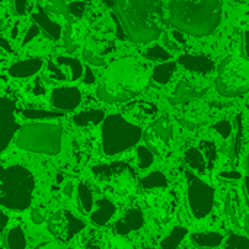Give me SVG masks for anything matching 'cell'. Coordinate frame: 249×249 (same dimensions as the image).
Wrapping results in <instances>:
<instances>
[{"label": "cell", "mask_w": 249, "mask_h": 249, "mask_svg": "<svg viewBox=\"0 0 249 249\" xmlns=\"http://www.w3.org/2000/svg\"><path fill=\"white\" fill-rule=\"evenodd\" d=\"M165 44L168 45L169 50H179L185 44V38L179 31H172L168 36H165Z\"/></svg>", "instance_id": "74e56055"}, {"label": "cell", "mask_w": 249, "mask_h": 249, "mask_svg": "<svg viewBox=\"0 0 249 249\" xmlns=\"http://www.w3.org/2000/svg\"><path fill=\"white\" fill-rule=\"evenodd\" d=\"M213 130H214L223 140H228V139L231 137V134H232L233 127H232V123H231V121H228V120H220V121H217V123L213 124Z\"/></svg>", "instance_id": "f35d334b"}, {"label": "cell", "mask_w": 249, "mask_h": 249, "mask_svg": "<svg viewBox=\"0 0 249 249\" xmlns=\"http://www.w3.org/2000/svg\"><path fill=\"white\" fill-rule=\"evenodd\" d=\"M147 83V67L134 57L114 61L105 71L104 83L98 86L96 96L107 104L127 102L136 98Z\"/></svg>", "instance_id": "7a4b0ae2"}, {"label": "cell", "mask_w": 249, "mask_h": 249, "mask_svg": "<svg viewBox=\"0 0 249 249\" xmlns=\"http://www.w3.org/2000/svg\"><path fill=\"white\" fill-rule=\"evenodd\" d=\"M105 112L102 109H88L76 114L73 117V123L77 127H88V125H98L104 123Z\"/></svg>", "instance_id": "603a6c76"}, {"label": "cell", "mask_w": 249, "mask_h": 249, "mask_svg": "<svg viewBox=\"0 0 249 249\" xmlns=\"http://www.w3.org/2000/svg\"><path fill=\"white\" fill-rule=\"evenodd\" d=\"M235 123H236V134H235V140L232 144V158H233V160H239L241 152H242V144H244V118L241 114L236 117Z\"/></svg>", "instance_id": "1f68e13d"}, {"label": "cell", "mask_w": 249, "mask_h": 249, "mask_svg": "<svg viewBox=\"0 0 249 249\" xmlns=\"http://www.w3.org/2000/svg\"><path fill=\"white\" fill-rule=\"evenodd\" d=\"M83 57H85L86 61H88L89 64H92V66L102 67V66L105 64V58H104V57L98 55L96 53H93V51H90V50H88V48L83 50Z\"/></svg>", "instance_id": "ab89813d"}, {"label": "cell", "mask_w": 249, "mask_h": 249, "mask_svg": "<svg viewBox=\"0 0 249 249\" xmlns=\"http://www.w3.org/2000/svg\"><path fill=\"white\" fill-rule=\"evenodd\" d=\"M188 235V231L184 226H175L162 241H160V248L162 249H178L181 242L185 239Z\"/></svg>", "instance_id": "d4e9b609"}, {"label": "cell", "mask_w": 249, "mask_h": 249, "mask_svg": "<svg viewBox=\"0 0 249 249\" xmlns=\"http://www.w3.org/2000/svg\"><path fill=\"white\" fill-rule=\"evenodd\" d=\"M184 160L191 168V171L197 172L198 175H206L207 163H206V159H204L203 153L200 152V149H197V147L187 149L184 153Z\"/></svg>", "instance_id": "7402d4cb"}, {"label": "cell", "mask_w": 249, "mask_h": 249, "mask_svg": "<svg viewBox=\"0 0 249 249\" xmlns=\"http://www.w3.org/2000/svg\"><path fill=\"white\" fill-rule=\"evenodd\" d=\"M7 222H9V219H7V216H6V213L0 209V233L6 229Z\"/></svg>", "instance_id": "c3c4849f"}, {"label": "cell", "mask_w": 249, "mask_h": 249, "mask_svg": "<svg viewBox=\"0 0 249 249\" xmlns=\"http://www.w3.org/2000/svg\"><path fill=\"white\" fill-rule=\"evenodd\" d=\"M209 114L203 108H193L191 111H185L178 117V121L181 125L187 128H197L209 121Z\"/></svg>", "instance_id": "d6986e66"}, {"label": "cell", "mask_w": 249, "mask_h": 249, "mask_svg": "<svg viewBox=\"0 0 249 249\" xmlns=\"http://www.w3.org/2000/svg\"><path fill=\"white\" fill-rule=\"evenodd\" d=\"M48 83L51 82H63L66 80V74L57 67V64L54 61H48V66H47V71L45 74L42 76Z\"/></svg>", "instance_id": "d590c367"}, {"label": "cell", "mask_w": 249, "mask_h": 249, "mask_svg": "<svg viewBox=\"0 0 249 249\" xmlns=\"http://www.w3.org/2000/svg\"><path fill=\"white\" fill-rule=\"evenodd\" d=\"M178 64L191 73H200V74H207L214 69V63L207 55H197V54L179 55Z\"/></svg>", "instance_id": "5bb4252c"}, {"label": "cell", "mask_w": 249, "mask_h": 249, "mask_svg": "<svg viewBox=\"0 0 249 249\" xmlns=\"http://www.w3.org/2000/svg\"><path fill=\"white\" fill-rule=\"evenodd\" d=\"M6 245L7 249H25L26 248V236L22 228L15 226L6 235Z\"/></svg>", "instance_id": "f1b7e54d"}, {"label": "cell", "mask_w": 249, "mask_h": 249, "mask_svg": "<svg viewBox=\"0 0 249 249\" xmlns=\"http://www.w3.org/2000/svg\"><path fill=\"white\" fill-rule=\"evenodd\" d=\"M31 18H32V20H34V23H35L39 29H42L51 39H58V38L61 36L63 29H61L60 23H57L55 20H53V19L47 15V12H45L39 4L36 6V12H34Z\"/></svg>", "instance_id": "9a60e30c"}, {"label": "cell", "mask_w": 249, "mask_h": 249, "mask_svg": "<svg viewBox=\"0 0 249 249\" xmlns=\"http://www.w3.org/2000/svg\"><path fill=\"white\" fill-rule=\"evenodd\" d=\"M225 212L228 214V217L232 220V223L235 226H238L241 223V214H242V204H241V198L238 196V193L235 190H231L226 194V200H225Z\"/></svg>", "instance_id": "ffe728a7"}, {"label": "cell", "mask_w": 249, "mask_h": 249, "mask_svg": "<svg viewBox=\"0 0 249 249\" xmlns=\"http://www.w3.org/2000/svg\"><path fill=\"white\" fill-rule=\"evenodd\" d=\"M102 150L107 156L120 155L136 146L143 131L139 125L127 121L121 114H111L102 123Z\"/></svg>", "instance_id": "8992f818"}, {"label": "cell", "mask_w": 249, "mask_h": 249, "mask_svg": "<svg viewBox=\"0 0 249 249\" xmlns=\"http://www.w3.org/2000/svg\"><path fill=\"white\" fill-rule=\"evenodd\" d=\"M85 229V222L67 210H60L48 220V231L61 242H69Z\"/></svg>", "instance_id": "30bf717a"}, {"label": "cell", "mask_w": 249, "mask_h": 249, "mask_svg": "<svg viewBox=\"0 0 249 249\" xmlns=\"http://www.w3.org/2000/svg\"><path fill=\"white\" fill-rule=\"evenodd\" d=\"M244 196H245L247 203H248L249 206V175H247V177L244 178Z\"/></svg>", "instance_id": "816d5d0a"}, {"label": "cell", "mask_w": 249, "mask_h": 249, "mask_svg": "<svg viewBox=\"0 0 249 249\" xmlns=\"http://www.w3.org/2000/svg\"><path fill=\"white\" fill-rule=\"evenodd\" d=\"M80 101L82 93L74 86H61L51 92V105L58 109V112L76 109L80 105Z\"/></svg>", "instance_id": "7c38bea8"}, {"label": "cell", "mask_w": 249, "mask_h": 249, "mask_svg": "<svg viewBox=\"0 0 249 249\" xmlns=\"http://www.w3.org/2000/svg\"><path fill=\"white\" fill-rule=\"evenodd\" d=\"M63 128L58 124L31 123L19 128L16 146L32 153L55 156L61 150Z\"/></svg>", "instance_id": "5b68a950"}, {"label": "cell", "mask_w": 249, "mask_h": 249, "mask_svg": "<svg viewBox=\"0 0 249 249\" xmlns=\"http://www.w3.org/2000/svg\"><path fill=\"white\" fill-rule=\"evenodd\" d=\"M185 182H187V198L188 206L196 219H204L210 214L214 203V190L204 182L200 177L194 175L193 172H185Z\"/></svg>", "instance_id": "ba28073f"}, {"label": "cell", "mask_w": 249, "mask_h": 249, "mask_svg": "<svg viewBox=\"0 0 249 249\" xmlns=\"http://www.w3.org/2000/svg\"><path fill=\"white\" fill-rule=\"evenodd\" d=\"M144 225V216L139 209H128L123 217H120L114 225V232L120 236H125L131 232L142 229Z\"/></svg>", "instance_id": "4fadbf2b"}, {"label": "cell", "mask_w": 249, "mask_h": 249, "mask_svg": "<svg viewBox=\"0 0 249 249\" xmlns=\"http://www.w3.org/2000/svg\"><path fill=\"white\" fill-rule=\"evenodd\" d=\"M44 66V61L38 57H32L28 60L16 61L9 67V74L12 77H31L36 74Z\"/></svg>", "instance_id": "2e32d148"}, {"label": "cell", "mask_w": 249, "mask_h": 249, "mask_svg": "<svg viewBox=\"0 0 249 249\" xmlns=\"http://www.w3.org/2000/svg\"><path fill=\"white\" fill-rule=\"evenodd\" d=\"M16 105L7 98H0V153L9 146L19 125L16 121Z\"/></svg>", "instance_id": "8fae6325"}, {"label": "cell", "mask_w": 249, "mask_h": 249, "mask_svg": "<svg viewBox=\"0 0 249 249\" xmlns=\"http://www.w3.org/2000/svg\"><path fill=\"white\" fill-rule=\"evenodd\" d=\"M203 95L204 93L201 90H198L194 85H191L188 80H182L177 85V88L174 90V96L169 101L174 105H182V104H187L197 98H201Z\"/></svg>", "instance_id": "e0dca14e"}, {"label": "cell", "mask_w": 249, "mask_h": 249, "mask_svg": "<svg viewBox=\"0 0 249 249\" xmlns=\"http://www.w3.org/2000/svg\"><path fill=\"white\" fill-rule=\"evenodd\" d=\"M115 210H117V207L111 200L101 198L96 201V210H93L90 213V222L95 226L102 228L112 219V216L115 214Z\"/></svg>", "instance_id": "ac0fdd59"}, {"label": "cell", "mask_w": 249, "mask_h": 249, "mask_svg": "<svg viewBox=\"0 0 249 249\" xmlns=\"http://www.w3.org/2000/svg\"><path fill=\"white\" fill-rule=\"evenodd\" d=\"M85 249H101V247H99L96 242H88V244H86V247H85Z\"/></svg>", "instance_id": "11a10c76"}, {"label": "cell", "mask_w": 249, "mask_h": 249, "mask_svg": "<svg viewBox=\"0 0 249 249\" xmlns=\"http://www.w3.org/2000/svg\"><path fill=\"white\" fill-rule=\"evenodd\" d=\"M140 187L144 190H162V188L168 187V179L162 172L155 171V172H150L149 175H146L140 181Z\"/></svg>", "instance_id": "83f0119b"}, {"label": "cell", "mask_w": 249, "mask_h": 249, "mask_svg": "<svg viewBox=\"0 0 249 249\" xmlns=\"http://www.w3.org/2000/svg\"><path fill=\"white\" fill-rule=\"evenodd\" d=\"M23 118L28 120H54V118H61L63 112L58 111H48V109H35V108H28V109H20L19 111Z\"/></svg>", "instance_id": "f546056e"}, {"label": "cell", "mask_w": 249, "mask_h": 249, "mask_svg": "<svg viewBox=\"0 0 249 249\" xmlns=\"http://www.w3.org/2000/svg\"><path fill=\"white\" fill-rule=\"evenodd\" d=\"M64 47L69 53H74L76 51V42L73 41V34H71V29L69 28L64 34Z\"/></svg>", "instance_id": "7bdbcfd3"}, {"label": "cell", "mask_w": 249, "mask_h": 249, "mask_svg": "<svg viewBox=\"0 0 249 249\" xmlns=\"http://www.w3.org/2000/svg\"><path fill=\"white\" fill-rule=\"evenodd\" d=\"M55 63L60 64V66L69 67V70H70V80H73V82H74V80H79V79L83 76L85 67H83V64H82L77 58H74V57L58 55V57L55 58Z\"/></svg>", "instance_id": "484cf974"}, {"label": "cell", "mask_w": 249, "mask_h": 249, "mask_svg": "<svg viewBox=\"0 0 249 249\" xmlns=\"http://www.w3.org/2000/svg\"><path fill=\"white\" fill-rule=\"evenodd\" d=\"M38 34H39V28H38L35 23L31 25V26L28 28V31H26V34H25V36H23V39H22V47L26 45V44H29L34 38H36Z\"/></svg>", "instance_id": "b9f144b4"}, {"label": "cell", "mask_w": 249, "mask_h": 249, "mask_svg": "<svg viewBox=\"0 0 249 249\" xmlns=\"http://www.w3.org/2000/svg\"><path fill=\"white\" fill-rule=\"evenodd\" d=\"M131 114L140 120V121H146L150 118H155L158 114V107L152 102H136L133 104L131 108Z\"/></svg>", "instance_id": "4316f807"}, {"label": "cell", "mask_w": 249, "mask_h": 249, "mask_svg": "<svg viewBox=\"0 0 249 249\" xmlns=\"http://www.w3.org/2000/svg\"><path fill=\"white\" fill-rule=\"evenodd\" d=\"M0 249H3V248H0Z\"/></svg>", "instance_id": "91938a15"}, {"label": "cell", "mask_w": 249, "mask_h": 249, "mask_svg": "<svg viewBox=\"0 0 249 249\" xmlns=\"http://www.w3.org/2000/svg\"><path fill=\"white\" fill-rule=\"evenodd\" d=\"M125 35L136 44L158 39L165 23L163 3L159 0H118L112 3Z\"/></svg>", "instance_id": "6da1fadb"}, {"label": "cell", "mask_w": 249, "mask_h": 249, "mask_svg": "<svg viewBox=\"0 0 249 249\" xmlns=\"http://www.w3.org/2000/svg\"><path fill=\"white\" fill-rule=\"evenodd\" d=\"M31 219H32V222H34L35 225H41V223L45 222L44 216H42V214L39 213V210H36V209H34V210L31 212Z\"/></svg>", "instance_id": "7dc6e473"}, {"label": "cell", "mask_w": 249, "mask_h": 249, "mask_svg": "<svg viewBox=\"0 0 249 249\" xmlns=\"http://www.w3.org/2000/svg\"><path fill=\"white\" fill-rule=\"evenodd\" d=\"M200 152L203 153L204 159H206V163H207V169L212 171L214 168V163H216V159H217V147L213 142L210 140H203L200 142V146H198Z\"/></svg>", "instance_id": "d6a6232c"}, {"label": "cell", "mask_w": 249, "mask_h": 249, "mask_svg": "<svg viewBox=\"0 0 249 249\" xmlns=\"http://www.w3.org/2000/svg\"><path fill=\"white\" fill-rule=\"evenodd\" d=\"M83 83H86V85H92L93 82H95V74L92 73V70H90V67H85V71H83Z\"/></svg>", "instance_id": "bcb514c9"}, {"label": "cell", "mask_w": 249, "mask_h": 249, "mask_svg": "<svg viewBox=\"0 0 249 249\" xmlns=\"http://www.w3.org/2000/svg\"><path fill=\"white\" fill-rule=\"evenodd\" d=\"M168 7L169 20L181 34L207 36L219 28L222 20V3L217 0H175Z\"/></svg>", "instance_id": "3957f363"}, {"label": "cell", "mask_w": 249, "mask_h": 249, "mask_svg": "<svg viewBox=\"0 0 249 249\" xmlns=\"http://www.w3.org/2000/svg\"><path fill=\"white\" fill-rule=\"evenodd\" d=\"M144 146L158 156H166L171 152L174 139V127L168 117H160L153 121L144 131Z\"/></svg>", "instance_id": "9c48e42d"}, {"label": "cell", "mask_w": 249, "mask_h": 249, "mask_svg": "<svg viewBox=\"0 0 249 249\" xmlns=\"http://www.w3.org/2000/svg\"><path fill=\"white\" fill-rule=\"evenodd\" d=\"M191 241L198 248H217L223 244V236L219 232H196Z\"/></svg>", "instance_id": "44dd1931"}, {"label": "cell", "mask_w": 249, "mask_h": 249, "mask_svg": "<svg viewBox=\"0 0 249 249\" xmlns=\"http://www.w3.org/2000/svg\"><path fill=\"white\" fill-rule=\"evenodd\" d=\"M0 55H6V53H4V51H3L1 48H0Z\"/></svg>", "instance_id": "6f0895ef"}, {"label": "cell", "mask_w": 249, "mask_h": 249, "mask_svg": "<svg viewBox=\"0 0 249 249\" xmlns=\"http://www.w3.org/2000/svg\"><path fill=\"white\" fill-rule=\"evenodd\" d=\"M244 53H245L247 60L249 61V31L244 34Z\"/></svg>", "instance_id": "f907efd6"}, {"label": "cell", "mask_w": 249, "mask_h": 249, "mask_svg": "<svg viewBox=\"0 0 249 249\" xmlns=\"http://www.w3.org/2000/svg\"><path fill=\"white\" fill-rule=\"evenodd\" d=\"M63 193H64V196H67V197H71V194H73V184H71V182L66 184V185H64V190H63Z\"/></svg>", "instance_id": "f5cc1de1"}, {"label": "cell", "mask_w": 249, "mask_h": 249, "mask_svg": "<svg viewBox=\"0 0 249 249\" xmlns=\"http://www.w3.org/2000/svg\"><path fill=\"white\" fill-rule=\"evenodd\" d=\"M217 177L220 179H226V181H239L242 178V174L238 171H222Z\"/></svg>", "instance_id": "ee69618b"}, {"label": "cell", "mask_w": 249, "mask_h": 249, "mask_svg": "<svg viewBox=\"0 0 249 249\" xmlns=\"http://www.w3.org/2000/svg\"><path fill=\"white\" fill-rule=\"evenodd\" d=\"M77 201H79V207L82 209L83 213H90L92 212V207H93L95 201H93L92 191L89 190V187L86 184H79L77 185Z\"/></svg>", "instance_id": "4dcf8cb0"}, {"label": "cell", "mask_w": 249, "mask_h": 249, "mask_svg": "<svg viewBox=\"0 0 249 249\" xmlns=\"http://www.w3.org/2000/svg\"><path fill=\"white\" fill-rule=\"evenodd\" d=\"M137 163H139V168L140 169H147L152 166L153 160H155V155L143 144V146H139L137 147Z\"/></svg>", "instance_id": "e575fe53"}, {"label": "cell", "mask_w": 249, "mask_h": 249, "mask_svg": "<svg viewBox=\"0 0 249 249\" xmlns=\"http://www.w3.org/2000/svg\"><path fill=\"white\" fill-rule=\"evenodd\" d=\"M67 6H69V15H71L74 18H82L88 4L85 1H71Z\"/></svg>", "instance_id": "60d3db41"}, {"label": "cell", "mask_w": 249, "mask_h": 249, "mask_svg": "<svg viewBox=\"0 0 249 249\" xmlns=\"http://www.w3.org/2000/svg\"><path fill=\"white\" fill-rule=\"evenodd\" d=\"M143 57L150 60V61H158L159 64L160 63H166V61H171V53L168 50H165L162 45H152L149 47L144 53H143Z\"/></svg>", "instance_id": "836d02e7"}, {"label": "cell", "mask_w": 249, "mask_h": 249, "mask_svg": "<svg viewBox=\"0 0 249 249\" xmlns=\"http://www.w3.org/2000/svg\"><path fill=\"white\" fill-rule=\"evenodd\" d=\"M13 6H15V12H16L18 15H26V13L29 12V7H31L32 4L28 3V1H25V0H16V1L13 3Z\"/></svg>", "instance_id": "f6af8a7d"}, {"label": "cell", "mask_w": 249, "mask_h": 249, "mask_svg": "<svg viewBox=\"0 0 249 249\" xmlns=\"http://www.w3.org/2000/svg\"><path fill=\"white\" fill-rule=\"evenodd\" d=\"M216 90L226 98H239L249 90V66L235 55H228L217 67Z\"/></svg>", "instance_id": "52a82bcc"}, {"label": "cell", "mask_w": 249, "mask_h": 249, "mask_svg": "<svg viewBox=\"0 0 249 249\" xmlns=\"http://www.w3.org/2000/svg\"><path fill=\"white\" fill-rule=\"evenodd\" d=\"M248 174H249V158H248Z\"/></svg>", "instance_id": "680465c9"}, {"label": "cell", "mask_w": 249, "mask_h": 249, "mask_svg": "<svg viewBox=\"0 0 249 249\" xmlns=\"http://www.w3.org/2000/svg\"><path fill=\"white\" fill-rule=\"evenodd\" d=\"M223 249H249L248 236L242 235H231L226 239V244Z\"/></svg>", "instance_id": "8d00e7d4"}, {"label": "cell", "mask_w": 249, "mask_h": 249, "mask_svg": "<svg viewBox=\"0 0 249 249\" xmlns=\"http://www.w3.org/2000/svg\"><path fill=\"white\" fill-rule=\"evenodd\" d=\"M0 48H1L6 54H9V53L12 54V53H13V50H12L10 44H9L4 38H1V36H0Z\"/></svg>", "instance_id": "681fc988"}, {"label": "cell", "mask_w": 249, "mask_h": 249, "mask_svg": "<svg viewBox=\"0 0 249 249\" xmlns=\"http://www.w3.org/2000/svg\"><path fill=\"white\" fill-rule=\"evenodd\" d=\"M244 225H245V231H247V233H248V239H249V214L248 216H245Z\"/></svg>", "instance_id": "9f6ffc18"}, {"label": "cell", "mask_w": 249, "mask_h": 249, "mask_svg": "<svg viewBox=\"0 0 249 249\" xmlns=\"http://www.w3.org/2000/svg\"><path fill=\"white\" fill-rule=\"evenodd\" d=\"M177 70V63L175 61H166V63H160L158 66H155V69L152 70V79L159 83V85H166L171 82L174 73Z\"/></svg>", "instance_id": "cb8c5ba5"}, {"label": "cell", "mask_w": 249, "mask_h": 249, "mask_svg": "<svg viewBox=\"0 0 249 249\" xmlns=\"http://www.w3.org/2000/svg\"><path fill=\"white\" fill-rule=\"evenodd\" d=\"M35 188L34 175L20 165L0 169V206L12 212H23L31 206Z\"/></svg>", "instance_id": "277c9868"}, {"label": "cell", "mask_w": 249, "mask_h": 249, "mask_svg": "<svg viewBox=\"0 0 249 249\" xmlns=\"http://www.w3.org/2000/svg\"><path fill=\"white\" fill-rule=\"evenodd\" d=\"M35 249H57V247L55 245H53V244H39V245H36L35 247Z\"/></svg>", "instance_id": "db71d44e"}]
</instances>
